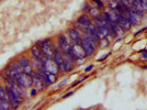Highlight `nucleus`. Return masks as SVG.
<instances>
[{"label": "nucleus", "mask_w": 147, "mask_h": 110, "mask_svg": "<svg viewBox=\"0 0 147 110\" xmlns=\"http://www.w3.org/2000/svg\"><path fill=\"white\" fill-rule=\"evenodd\" d=\"M35 44L40 46L44 57H46V59H53L54 47H53V43H52L51 39H45L43 41H37Z\"/></svg>", "instance_id": "f257e3e1"}, {"label": "nucleus", "mask_w": 147, "mask_h": 110, "mask_svg": "<svg viewBox=\"0 0 147 110\" xmlns=\"http://www.w3.org/2000/svg\"><path fill=\"white\" fill-rule=\"evenodd\" d=\"M70 40L66 36L65 34L60 33L57 35V46L58 49L60 50V52L65 55L67 53H69L70 52Z\"/></svg>", "instance_id": "f03ea898"}, {"label": "nucleus", "mask_w": 147, "mask_h": 110, "mask_svg": "<svg viewBox=\"0 0 147 110\" xmlns=\"http://www.w3.org/2000/svg\"><path fill=\"white\" fill-rule=\"evenodd\" d=\"M16 83L19 85V86H21L22 88H31L33 86L32 76L22 72V73H20V74L18 75V77L16 78Z\"/></svg>", "instance_id": "7ed1b4c3"}, {"label": "nucleus", "mask_w": 147, "mask_h": 110, "mask_svg": "<svg viewBox=\"0 0 147 110\" xmlns=\"http://www.w3.org/2000/svg\"><path fill=\"white\" fill-rule=\"evenodd\" d=\"M67 34L69 36V40L70 42L75 43V44H79L81 45V41H82V34L80 31L76 30L75 28H69L67 30Z\"/></svg>", "instance_id": "20e7f679"}, {"label": "nucleus", "mask_w": 147, "mask_h": 110, "mask_svg": "<svg viewBox=\"0 0 147 110\" xmlns=\"http://www.w3.org/2000/svg\"><path fill=\"white\" fill-rule=\"evenodd\" d=\"M115 22H116V24L117 26H120L122 28L124 31H130L132 29V24L124 18L122 13H120V12H116L115 11Z\"/></svg>", "instance_id": "39448f33"}, {"label": "nucleus", "mask_w": 147, "mask_h": 110, "mask_svg": "<svg viewBox=\"0 0 147 110\" xmlns=\"http://www.w3.org/2000/svg\"><path fill=\"white\" fill-rule=\"evenodd\" d=\"M43 67L45 68L47 72L55 74V75H59V69H58V65L53 61V59H45L43 62Z\"/></svg>", "instance_id": "423d86ee"}, {"label": "nucleus", "mask_w": 147, "mask_h": 110, "mask_svg": "<svg viewBox=\"0 0 147 110\" xmlns=\"http://www.w3.org/2000/svg\"><path fill=\"white\" fill-rule=\"evenodd\" d=\"M122 14L124 16V18L131 23L132 26H137L139 24V22H140V18H138L134 12H132L130 8H125L124 9V11L122 12Z\"/></svg>", "instance_id": "0eeeda50"}, {"label": "nucleus", "mask_w": 147, "mask_h": 110, "mask_svg": "<svg viewBox=\"0 0 147 110\" xmlns=\"http://www.w3.org/2000/svg\"><path fill=\"white\" fill-rule=\"evenodd\" d=\"M81 47L83 52H85V54H86V56L87 57H90V56H92L93 54H94V52L97 51V49L92 45V43H90L85 36H82V41H81Z\"/></svg>", "instance_id": "6e6552de"}, {"label": "nucleus", "mask_w": 147, "mask_h": 110, "mask_svg": "<svg viewBox=\"0 0 147 110\" xmlns=\"http://www.w3.org/2000/svg\"><path fill=\"white\" fill-rule=\"evenodd\" d=\"M70 49H72V51H73L74 55L77 57L78 61H82V59H85L87 56H86V54H85V52L82 50L81 45H79V44H75V43H70Z\"/></svg>", "instance_id": "1a4fd4ad"}, {"label": "nucleus", "mask_w": 147, "mask_h": 110, "mask_svg": "<svg viewBox=\"0 0 147 110\" xmlns=\"http://www.w3.org/2000/svg\"><path fill=\"white\" fill-rule=\"evenodd\" d=\"M76 22H78L79 24H81L82 28H83V31H85V29H87V28H89V26H91L93 24V21H92V19L89 17L88 13H83L81 16H79V18L77 19Z\"/></svg>", "instance_id": "9d476101"}, {"label": "nucleus", "mask_w": 147, "mask_h": 110, "mask_svg": "<svg viewBox=\"0 0 147 110\" xmlns=\"http://www.w3.org/2000/svg\"><path fill=\"white\" fill-rule=\"evenodd\" d=\"M31 53H32L34 59H39V61H41V62H44V59H46V57H44V55H43V53H42L40 46L36 45V44H34L32 47H31Z\"/></svg>", "instance_id": "9b49d317"}, {"label": "nucleus", "mask_w": 147, "mask_h": 110, "mask_svg": "<svg viewBox=\"0 0 147 110\" xmlns=\"http://www.w3.org/2000/svg\"><path fill=\"white\" fill-rule=\"evenodd\" d=\"M75 67V63L68 56L64 55V63H63V68H64V73H69L72 72Z\"/></svg>", "instance_id": "f8f14e48"}, {"label": "nucleus", "mask_w": 147, "mask_h": 110, "mask_svg": "<svg viewBox=\"0 0 147 110\" xmlns=\"http://www.w3.org/2000/svg\"><path fill=\"white\" fill-rule=\"evenodd\" d=\"M5 74H6V75H7L8 77H10L11 79L16 80V78L18 77V75H19L20 73H18L16 70H14L13 68L9 65V66H7V67H6V69H5Z\"/></svg>", "instance_id": "ddd939ff"}, {"label": "nucleus", "mask_w": 147, "mask_h": 110, "mask_svg": "<svg viewBox=\"0 0 147 110\" xmlns=\"http://www.w3.org/2000/svg\"><path fill=\"white\" fill-rule=\"evenodd\" d=\"M0 99L9 102V93H8V88H7L6 85L5 86L3 85H0Z\"/></svg>", "instance_id": "4468645a"}, {"label": "nucleus", "mask_w": 147, "mask_h": 110, "mask_svg": "<svg viewBox=\"0 0 147 110\" xmlns=\"http://www.w3.org/2000/svg\"><path fill=\"white\" fill-rule=\"evenodd\" d=\"M18 62L20 63V65L22 67H25V66H28V65L31 64V59H29V57H26V56H21L20 59H18Z\"/></svg>", "instance_id": "2eb2a0df"}, {"label": "nucleus", "mask_w": 147, "mask_h": 110, "mask_svg": "<svg viewBox=\"0 0 147 110\" xmlns=\"http://www.w3.org/2000/svg\"><path fill=\"white\" fill-rule=\"evenodd\" d=\"M10 66L13 68L14 70H16L18 73H22L23 72V67L20 65V63L18 62V61H14V62H12L11 64H10Z\"/></svg>", "instance_id": "dca6fc26"}, {"label": "nucleus", "mask_w": 147, "mask_h": 110, "mask_svg": "<svg viewBox=\"0 0 147 110\" xmlns=\"http://www.w3.org/2000/svg\"><path fill=\"white\" fill-rule=\"evenodd\" d=\"M92 2L96 5L94 7H97L99 10H103V9H104V7H106V5H104L103 0H92Z\"/></svg>", "instance_id": "f3484780"}, {"label": "nucleus", "mask_w": 147, "mask_h": 110, "mask_svg": "<svg viewBox=\"0 0 147 110\" xmlns=\"http://www.w3.org/2000/svg\"><path fill=\"white\" fill-rule=\"evenodd\" d=\"M23 73H25V74H29V75H32L33 73H34V67H33L32 65L30 64V65H28V66L23 67Z\"/></svg>", "instance_id": "a211bd4d"}, {"label": "nucleus", "mask_w": 147, "mask_h": 110, "mask_svg": "<svg viewBox=\"0 0 147 110\" xmlns=\"http://www.w3.org/2000/svg\"><path fill=\"white\" fill-rule=\"evenodd\" d=\"M91 8V5H90L89 2H85L83 5H82V11L85 12V13H87L88 11H89V9Z\"/></svg>", "instance_id": "6ab92c4d"}, {"label": "nucleus", "mask_w": 147, "mask_h": 110, "mask_svg": "<svg viewBox=\"0 0 147 110\" xmlns=\"http://www.w3.org/2000/svg\"><path fill=\"white\" fill-rule=\"evenodd\" d=\"M109 55H110V53H106V54H104V55H103L102 57H100V59H98L97 61H98V62H102V61H104V59H106V57H109Z\"/></svg>", "instance_id": "aec40b11"}, {"label": "nucleus", "mask_w": 147, "mask_h": 110, "mask_svg": "<svg viewBox=\"0 0 147 110\" xmlns=\"http://www.w3.org/2000/svg\"><path fill=\"white\" fill-rule=\"evenodd\" d=\"M75 94V92L74 90H72V92H69V93H67V94H65L64 96H63V99H65V98H68V97H70L72 95H74Z\"/></svg>", "instance_id": "412c9836"}, {"label": "nucleus", "mask_w": 147, "mask_h": 110, "mask_svg": "<svg viewBox=\"0 0 147 110\" xmlns=\"http://www.w3.org/2000/svg\"><path fill=\"white\" fill-rule=\"evenodd\" d=\"M142 59H147V51L145 50V51H143V53H142Z\"/></svg>", "instance_id": "4be33fe9"}, {"label": "nucleus", "mask_w": 147, "mask_h": 110, "mask_svg": "<svg viewBox=\"0 0 147 110\" xmlns=\"http://www.w3.org/2000/svg\"><path fill=\"white\" fill-rule=\"evenodd\" d=\"M146 30H147V26H145V28H142L140 30H138V31L135 33V35H138L139 33H142V32H144V31H146Z\"/></svg>", "instance_id": "5701e85b"}, {"label": "nucleus", "mask_w": 147, "mask_h": 110, "mask_svg": "<svg viewBox=\"0 0 147 110\" xmlns=\"http://www.w3.org/2000/svg\"><path fill=\"white\" fill-rule=\"evenodd\" d=\"M37 92H39V90H37V89H36L35 87H34V88H32V90H31V96H35Z\"/></svg>", "instance_id": "b1692460"}, {"label": "nucleus", "mask_w": 147, "mask_h": 110, "mask_svg": "<svg viewBox=\"0 0 147 110\" xmlns=\"http://www.w3.org/2000/svg\"><path fill=\"white\" fill-rule=\"evenodd\" d=\"M92 69H93V65H89V66H87V67H86V69H85V72H87V73H88V72H90V70H92Z\"/></svg>", "instance_id": "393cba45"}, {"label": "nucleus", "mask_w": 147, "mask_h": 110, "mask_svg": "<svg viewBox=\"0 0 147 110\" xmlns=\"http://www.w3.org/2000/svg\"><path fill=\"white\" fill-rule=\"evenodd\" d=\"M66 83H67V80H63V82L58 85V86H59V87H64V85H66Z\"/></svg>", "instance_id": "a878e982"}, {"label": "nucleus", "mask_w": 147, "mask_h": 110, "mask_svg": "<svg viewBox=\"0 0 147 110\" xmlns=\"http://www.w3.org/2000/svg\"><path fill=\"white\" fill-rule=\"evenodd\" d=\"M81 82H82V79H80V80H77V82H76L75 84H73V87H75V86H77V85H78V84H80Z\"/></svg>", "instance_id": "bb28decb"}]
</instances>
